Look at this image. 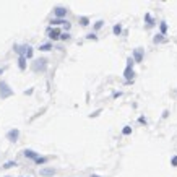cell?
Segmentation results:
<instances>
[{"label": "cell", "instance_id": "cell-1", "mask_svg": "<svg viewBox=\"0 0 177 177\" xmlns=\"http://www.w3.org/2000/svg\"><path fill=\"white\" fill-rule=\"evenodd\" d=\"M12 94H13V91L10 89V86H8L5 81L0 83V96H2V99H5V98H8V96H12Z\"/></svg>", "mask_w": 177, "mask_h": 177}, {"label": "cell", "instance_id": "cell-2", "mask_svg": "<svg viewBox=\"0 0 177 177\" xmlns=\"http://www.w3.org/2000/svg\"><path fill=\"white\" fill-rule=\"evenodd\" d=\"M45 67H47V63H45V59H39V60L34 62L33 70H34V72H39V70H45Z\"/></svg>", "mask_w": 177, "mask_h": 177}, {"label": "cell", "instance_id": "cell-3", "mask_svg": "<svg viewBox=\"0 0 177 177\" xmlns=\"http://www.w3.org/2000/svg\"><path fill=\"white\" fill-rule=\"evenodd\" d=\"M18 136H20V130H16V128H12L10 132L7 133V138L10 140V141H16Z\"/></svg>", "mask_w": 177, "mask_h": 177}, {"label": "cell", "instance_id": "cell-4", "mask_svg": "<svg viewBox=\"0 0 177 177\" xmlns=\"http://www.w3.org/2000/svg\"><path fill=\"white\" fill-rule=\"evenodd\" d=\"M16 50H18V52H21L24 59H26V57H31V55H33V49L29 47V45H23L21 49H16Z\"/></svg>", "mask_w": 177, "mask_h": 177}, {"label": "cell", "instance_id": "cell-5", "mask_svg": "<svg viewBox=\"0 0 177 177\" xmlns=\"http://www.w3.org/2000/svg\"><path fill=\"white\" fill-rule=\"evenodd\" d=\"M65 15H67V8H63V7H57V8H55V16H57L59 20H62Z\"/></svg>", "mask_w": 177, "mask_h": 177}, {"label": "cell", "instance_id": "cell-6", "mask_svg": "<svg viewBox=\"0 0 177 177\" xmlns=\"http://www.w3.org/2000/svg\"><path fill=\"white\" fill-rule=\"evenodd\" d=\"M24 156L26 158H33V159H38V154H36L34 151H31V150H26L24 151Z\"/></svg>", "mask_w": 177, "mask_h": 177}, {"label": "cell", "instance_id": "cell-7", "mask_svg": "<svg viewBox=\"0 0 177 177\" xmlns=\"http://www.w3.org/2000/svg\"><path fill=\"white\" fill-rule=\"evenodd\" d=\"M54 174V169H41V175H52Z\"/></svg>", "mask_w": 177, "mask_h": 177}, {"label": "cell", "instance_id": "cell-8", "mask_svg": "<svg viewBox=\"0 0 177 177\" xmlns=\"http://www.w3.org/2000/svg\"><path fill=\"white\" fill-rule=\"evenodd\" d=\"M18 62H20V68H21V70H24V68H26V59H24L23 55H21V57H20V60H18Z\"/></svg>", "mask_w": 177, "mask_h": 177}, {"label": "cell", "instance_id": "cell-9", "mask_svg": "<svg viewBox=\"0 0 177 177\" xmlns=\"http://www.w3.org/2000/svg\"><path fill=\"white\" fill-rule=\"evenodd\" d=\"M112 31H114V34H117V36H119L120 33H122V28H120V24H115Z\"/></svg>", "mask_w": 177, "mask_h": 177}, {"label": "cell", "instance_id": "cell-10", "mask_svg": "<svg viewBox=\"0 0 177 177\" xmlns=\"http://www.w3.org/2000/svg\"><path fill=\"white\" fill-rule=\"evenodd\" d=\"M50 39H59V29H55L50 33Z\"/></svg>", "mask_w": 177, "mask_h": 177}, {"label": "cell", "instance_id": "cell-11", "mask_svg": "<svg viewBox=\"0 0 177 177\" xmlns=\"http://www.w3.org/2000/svg\"><path fill=\"white\" fill-rule=\"evenodd\" d=\"M49 49H52L50 44H44V45H41V50H49Z\"/></svg>", "mask_w": 177, "mask_h": 177}, {"label": "cell", "instance_id": "cell-12", "mask_svg": "<svg viewBox=\"0 0 177 177\" xmlns=\"http://www.w3.org/2000/svg\"><path fill=\"white\" fill-rule=\"evenodd\" d=\"M135 57H136V60L140 62V60H141V52H140V50H135Z\"/></svg>", "mask_w": 177, "mask_h": 177}, {"label": "cell", "instance_id": "cell-13", "mask_svg": "<svg viewBox=\"0 0 177 177\" xmlns=\"http://www.w3.org/2000/svg\"><path fill=\"white\" fill-rule=\"evenodd\" d=\"M52 23H54V24H62V23H67V21H63V20H59V18H57V20H54Z\"/></svg>", "mask_w": 177, "mask_h": 177}, {"label": "cell", "instance_id": "cell-14", "mask_svg": "<svg viewBox=\"0 0 177 177\" xmlns=\"http://www.w3.org/2000/svg\"><path fill=\"white\" fill-rule=\"evenodd\" d=\"M130 132H132V128H130V127H125L124 128V135H128Z\"/></svg>", "mask_w": 177, "mask_h": 177}, {"label": "cell", "instance_id": "cell-15", "mask_svg": "<svg viewBox=\"0 0 177 177\" xmlns=\"http://www.w3.org/2000/svg\"><path fill=\"white\" fill-rule=\"evenodd\" d=\"M36 163H38V164H42V163H45V159H44V158H38V159H36Z\"/></svg>", "mask_w": 177, "mask_h": 177}, {"label": "cell", "instance_id": "cell-16", "mask_svg": "<svg viewBox=\"0 0 177 177\" xmlns=\"http://www.w3.org/2000/svg\"><path fill=\"white\" fill-rule=\"evenodd\" d=\"M154 42H163V38H161V36H156V38H154Z\"/></svg>", "mask_w": 177, "mask_h": 177}, {"label": "cell", "instance_id": "cell-17", "mask_svg": "<svg viewBox=\"0 0 177 177\" xmlns=\"http://www.w3.org/2000/svg\"><path fill=\"white\" fill-rule=\"evenodd\" d=\"M81 24L86 26V24H88V18H81Z\"/></svg>", "mask_w": 177, "mask_h": 177}, {"label": "cell", "instance_id": "cell-18", "mask_svg": "<svg viewBox=\"0 0 177 177\" xmlns=\"http://www.w3.org/2000/svg\"><path fill=\"white\" fill-rule=\"evenodd\" d=\"M161 31H163V33H166V23H163V24H161Z\"/></svg>", "mask_w": 177, "mask_h": 177}, {"label": "cell", "instance_id": "cell-19", "mask_svg": "<svg viewBox=\"0 0 177 177\" xmlns=\"http://www.w3.org/2000/svg\"><path fill=\"white\" fill-rule=\"evenodd\" d=\"M12 166H15V163H12V161H10V163H7V164H5V167H12Z\"/></svg>", "mask_w": 177, "mask_h": 177}, {"label": "cell", "instance_id": "cell-20", "mask_svg": "<svg viewBox=\"0 0 177 177\" xmlns=\"http://www.w3.org/2000/svg\"><path fill=\"white\" fill-rule=\"evenodd\" d=\"M101 26H102V21H98V23H96V29H99Z\"/></svg>", "mask_w": 177, "mask_h": 177}, {"label": "cell", "instance_id": "cell-21", "mask_svg": "<svg viewBox=\"0 0 177 177\" xmlns=\"http://www.w3.org/2000/svg\"><path fill=\"white\" fill-rule=\"evenodd\" d=\"M172 164H174V166H177V158H172Z\"/></svg>", "mask_w": 177, "mask_h": 177}, {"label": "cell", "instance_id": "cell-22", "mask_svg": "<svg viewBox=\"0 0 177 177\" xmlns=\"http://www.w3.org/2000/svg\"><path fill=\"white\" fill-rule=\"evenodd\" d=\"M91 177H99V175H94V174H93V175H91Z\"/></svg>", "mask_w": 177, "mask_h": 177}, {"label": "cell", "instance_id": "cell-23", "mask_svg": "<svg viewBox=\"0 0 177 177\" xmlns=\"http://www.w3.org/2000/svg\"><path fill=\"white\" fill-rule=\"evenodd\" d=\"M0 73H2V70H0Z\"/></svg>", "mask_w": 177, "mask_h": 177}]
</instances>
